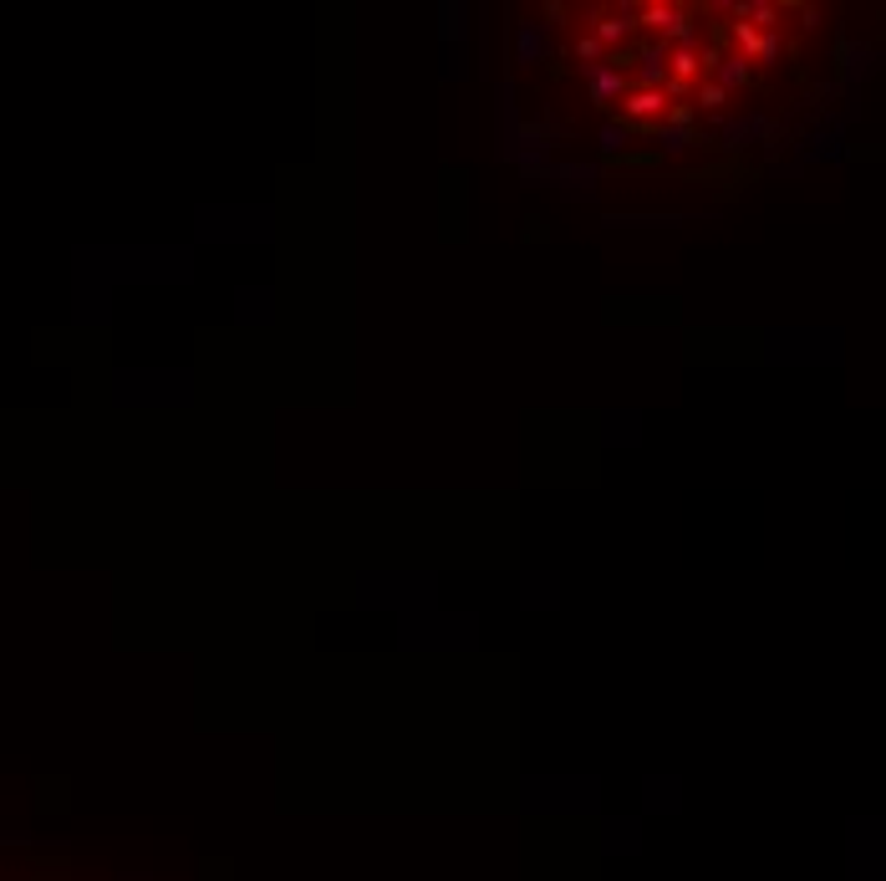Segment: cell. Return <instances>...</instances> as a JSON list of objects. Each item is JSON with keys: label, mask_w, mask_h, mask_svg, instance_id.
Returning a JSON list of instances; mask_svg holds the SVG:
<instances>
[{"label": "cell", "mask_w": 886, "mask_h": 881, "mask_svg": "<svg viewBox=\"0 0 886 881\" xmlns=\"http://www.w3.org/2000/svg\"><path fill=\"white\" fill-rule=\"evenodd\" d=\"M586 26H591V36L602 41L606 52L632 46V41H637V5H622V11H591Z\"/></svg>", "instance_id": "obj_1"}, {"label": "cell", "mask_w": 886, "mask_h": 881, "mask_svg": "<svg viewBox=\"0 0 886 881\" xmlns=\"http://www.w3.org/2000/svg\"><path fill=\"white\" fill-rule=\"evenodd\" d=\"M545 56V41L535 36V21H525L520 26V62H540Z\"/></svg>", "instance_id": "obj_5"}, {"label": "cell", "mask_w": 886, "mask_h": 881, "mask_svg": "<svg viewBox=\"0 0 886 881\" xmlns=\"http://www.w3.org/2000/svg\"><path fill=\"white\" fill-rule=\"evenodd\" d=\"M602 56H606V46H602V41H596V36H591V31H586V36H576V62H586V66H602Z\"/></svg>", "instance_id": "obj_6"}, {"label": "cell", "mask_w": 886, "mask_h": 881, "mask_svg": "<svg viewBox=\"0 0 886 881\" xmlns=\"http://www.w3.org/2000/svg\"><path fill=\"white\" fill-rule=\"evenodd\" d=\"M545 15H551V26H565V15H571V5H555V0H551V5H545Z\"/></svg>", "instance_id": "obj_8"}, {"label": "cell", "mask_w": 886, "mask_h": 881, "mask_svg": "<svg viewBox=\"0 0 886 881\" xmlns=\"http://www.w3.org/2000/svg\"><path fill=\"white\" fill-rule=\"evenodd\" d=\"M606 163L612 169H657L662 153H606Z\"/></svg>", "instance_id": "obj_4"}, {"label": "cell", "mask_w": 886, "mask_h": 881, "mask_svg": "<svg viewBox=\"0 0 886 881\" xmlns=\"http://www.w3.org/2000/svg\"><path fill=\"white\" fill-rule=\"evenodd\" d=\"M708 82L723 87V92H729V87H749V82H754V66H749L744 56H719L713 72H708Z\"/></svg>", "instance_id": "obj_2"}, {"label": "cell", "mask_w": 886, "mask_h": 881, "mask_svg": "<svg viewBox=\"0 0 886 881\" xmlns=\"http://www.w3.org/2000/svg\"><path fill=\"white\" fill-rule=\"evenodd\" d=\"M729 103V92L723 87H713V82H698V107H708V113H719V107ZM693 107V113H698Z\"/></svg>", "instance_id": "obj_7"}, {"label": "cell", "mask_w": 886, "mask_h": 881, "mask_svg": "<svg viewBox=\"0 0 886 881\" xmlns=\"http://www.w3.org/2000/svg\"><path fill=\"white\" fill-rule=\"evenodd\" d=\"M627 87H632V82L617 77V72H606V66H596V72H591V103H596V107L622 103V97H627Z\"/></svg>", "instance_id": "obj_3"}]
</instances>
